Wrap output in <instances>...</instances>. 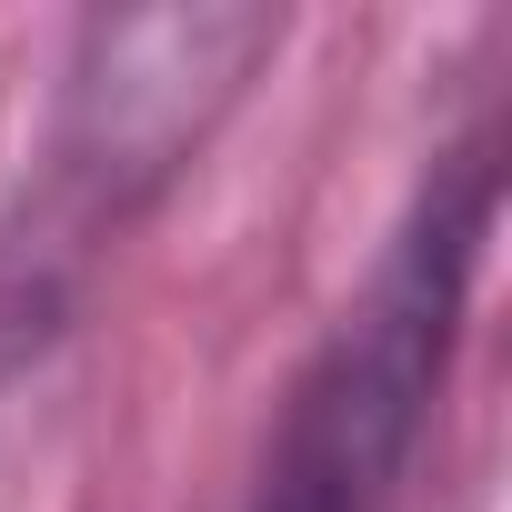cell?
Segmentation results:
<instances>
[{
  "label": "cell",
  "mask_w": 512,
  "mask_h": 512,
  "mask_svg": "<svg viewBox=\"0 0 512 512\" xmlns=\"http://www.w3.org/2000/svg\"><path fill=\"white\" fill-rule=\"evenodd\" d=\"M452 262H462V231H432L402 262V282L342 332V352L322 362V382L292 412V442L272 462L262 512H372V492L412 432V402L432 382V352H442Z\"/></svg>",
  "instance_id": "cell-1"
}]
</instances>
